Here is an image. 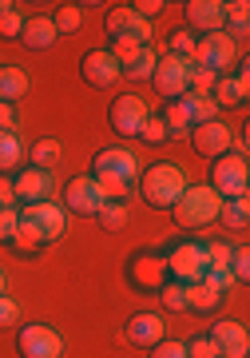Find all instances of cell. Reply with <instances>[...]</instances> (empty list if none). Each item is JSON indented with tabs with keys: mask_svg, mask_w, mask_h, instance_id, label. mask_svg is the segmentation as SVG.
Masks as SVG:
<instances>
[{
	"mask_svg": "<svg viewBox=\"0 0 250 358\" xmlns=\"http://www.w3.org/2000/svg\"><path fill=\"white\" fill-rule=\"evenodd\" d=\"M91 179L100 183V192L108 199H127L139 183V159L131 148H103L91 159Z\"/></svg>",
	"mask_w": 250,
	"mask_h": 358,
	"instance_id": "1",
	"label": "cell"
},
{
	"mask_svg": "<svg viewBox=\"0 0 250 358\" xmlns=\"http://www.w3.org/2000/svg\"><path fill=\"white\" fill-rule=\"evenodd\" d=\"M135 187L155 211H171V207L183 199V192H187V171H183L175 159H155L151 167L139 171Z\"/></svg>",
	"mask_w": 250,
	"mask_h": 358,
	"instance_id": "2",
	"label": "cell"
},
{
	"mask_svg": "<svg viewBox=\"0 0 250 358\" xmlns=\"http://www.w3.org/2000/svg\"><path fill=\"white\" fill-rule=\"evenodd\" d=\"M219 207H223V199H219V192L211 183H187V192L171 207V215H175V223L183 231H199V227L219 223Z\"/></svg>",
	"mask_w": 250,
	"mask_h": 358,
	"instance_id": "3",
	"label": "cell"
},
{
	"mask_svg": "<svg viewBox=\"0 0 250 358\" xmlns=\"http://www.w3.org/2000/svg\"><path fill=\"white\" fill-rule=\"evenodd\" d=\"M163 263H167V279H175V282H199L207 275V267H211L207 263V243H195V239L171 243Z\"/></svg>",
	"mask_w": 250,
	"mask_h": 358,
	"instance_id": "4",
	"label": "cell"
},
{
	"mask_svg": "<svg viewBox=\"0 0 250 358\" xmlns=\"http://www.w3.org/2000/svg\"><path fill=\"white\" fill-rule=\"evenodd\" d=\"M191 64L207 68V72H214V76H230V68L238 64V44L226 36V32H207V36L195 40Z\"/></svg>",
	"mask_w": 250,
	"mask_h": 358,
	"instance_id": "5",
	"label": "cell"
},
{
	"mask_svg": "<svg viewBox=\"0 0 250 358\" xmlns=\"http://www.w3.org/2000/svg\"><path fill=\"white\" fill-rule=\"evenodd\" d=\"M211 187L219 192V199H247V187H250L247 159L235 152L211 159Z\"/></svg>",
	"mask_w": 250,
	"mask_h": 358,
	"instance_id": "6",
	"label": "cell"
},
{
	"mask_svg": "<svg viewBox=\"0 0 250 358\" xmlns=\"http://www.w3.org/2000/svg\"><path fill=\"white\" fill-rule=\"evenodd\" d=\"M191 60L187 56H175V52H163L159 64H155V92H159L163 100H179V96H187V80H191Z\"/></svg>",
	"mask_w": 250,
	"mask_h": 358,
	"instance_id": "7",
	"label": "cell"
},
{
	"mask_svg": "<svg viewBox=\"0 0 250 358\" xmlns=\"http://www.w3.org/2000/svg\"><path fill=\"white\" fill-rule=\"evenodd\" d=\"M16 350H20V358H64V334L48 322H28V327H20Z\"/></svg>",
	"mask_w": 250,
	"mask_h": 358,
	"instance_id": "8",
	"label": "cell"
},
{
	"mask_svg": "<svg viewBox=\"0 0 250 358\" xmlns=\"http://www.w3.org/2000/svg\"><path fill=\"white\" fill-rule=\"evenodd\" d=\"M108 203V195L100 192V183L91 179V171L88 176H75V179H68V192H64V211H72V215H91L96 219V211Z\"/></svg>",
	"mask_w": 250,
	"mask_h": 358,
	"instance_id": "9",
	"label": "cell"
},
{
	"mask_svg": "<svg viewBox=\"0 0 250 358\" xmlns=\"http://www.w3.org/2000/svg\"><path fill=\"white\" fill-rule=\"evenodd\" d=\"M147 100L143 96H131V92H124V96H115L112 100V128L115 136H139V128L147 124Z\"/></svg>",
	"mask_w": 250,
	"mask_h": 358,
	"instance_id": "10",
	"label": "cell"
},
{
	"mask_svg": "<svg viewBox=\"0 0 250 358\" xmlns=\"http://www.w3.org/2000/svg\"><path fill=\"white\" fill-rule=\"evenodd\" d=\"M80 76H84V84H91V88H112L115 80L124 76V68H119V60L112 56V48H91V52H84V60H80Z\"/></svg>",
	"mask_w": 250,
	"mask_h": 358,
	"instance_id": "11",
	"label": "cell"
},
{
	"mask_svg": "<svg viewBox=\"0 0 250 358\" xmlns=\"http://www.w3.org/2000/svg\"><path fill=\"white\" fill-rule=\"evenodd\" d=\"M13 187H16V203H20V199H24V207L44 203V199L56 195V176L44 171V167H20L13 176Z\"/></svg>",
	"mask_w": 250,
	"mask_h": 358,
	"instance_id": "12",
	"label": "cell"
},
{
	"mask_svg": "<svg viewBox=\"0 0 250 358\" xmlns=\"http://www.w3.org/2000/svg\"><path fill=\"white\" fill-rule=\"evenodd\" d=\"M230 143H235V131L226 120H211V124H199V128H191V148L207 159H219V155L230 152Z\"/></svg>",
	"mask_w": 250,
	"mask_h": 358,
	"instance_id": "13",
	"label": "cell"
},
{
	"mask_svg": "<svg viewBox=\"0 0 250 358\" xmlns=\"http://www.w3.org/2000/svg\"><path fill=\"white\" fill-rule=\"evenodd\" d=\"M127 279H131L135 291L155 294L163 282H167V263H163V255H155V251H139V255L131 259V267H127Z\"/></svg>",
	"mask_w": 250,
	"mask_h": 358,
	"instance_id": "14",
	"label": "cell"
},
{
	"mask_svg": "<svg viewBox=\"0 0 250 358\" xmlns=\"http://www.w3.org/2000/svg\"><path fill=\"white\" fill-rule=\"evenodd\" d=\"M207 338L214 343L219 358H247L250 355V334H247V327L235 322V319H219Z\"/></svg>",
	"mask_w": 250,
	"mask_h": 358,
	"instance_id": "15",
	"label": "cell"
},
{
	"mask_svg": "<svg viewBox=\"0 0 250 358\" xmlns=\"http://www.w3.org/2000/svg\"><path fill=\"white\" fill-rule=\"evenodd\" d=\"M124 338L131 346L151 350L155 343H163V338H167V322H163V315H155V310H139V315H131V319H127Z\"/></svg>",
	"mask_w": 250,
	"mask_h": 358,
	"instance_id": "16",
	"label": "cell"
},
{
	"mask_svg": "<svg viewBox=\"0 0 250 358\" xmlns=\"http://www.w3.org/2000/svg\"><path fill=\"white\" fill-rule=\"evenodd\" d=\"M20 215L32 219V223L44 231V239H48V243H56V239L64 235V227H68V211H64L56 199H44V203H28Z\"/></svg>",
	"mask_w": 250,
	"mask_h": 358,
	"instance_id": "17",
	"label": "cell"
},
{
	"mask_svg": "<svg viewBox=\"0 0 250 358\" xmlns=\"http://www.w3.org/2000/svg\"><path fill=\"white\" fill-rule=\"evenodd\" d=\"M187 24H191V32H199V36H207V32H223L226 0H191L187 4Z\"/></svg>",
	"mask_w": 250,
	"mask_h": 358,
	"instance_id": "18",
	"label": "cell"
},
{
	"mask_svg": "<svg viewBox=\"0 0 250 358\" xmlns=\"http://www.w3.org/2000/svg\"><path fill=\"white\" fill-rule=\"evenodd\" d=\"M250 96V76H247V64L238 68L235 76H219L214 80V88H211V100L219 103V112L223 108H242Z\"/></svg>",
	"mask_w": 250,
	"mask_h": 358,
	"instance_id": "19",
	"label": "cell"
},
{
	"mask_svg": "<svg viewBox=\"0 0 250 358\" xmlns=\"http://www.w3.org/2000/svg\"><path fill=\"white\" fill-rule=\"evenodd\" d=\"M56 24H52V16H28L24 20V32H20V44H24L28 52H44L56 44Z\"/></svg>",
	"mask_w": 250,
	"mask_h": 358,
	"instance_id": "20",
	"label": "cell"
},
{
	"mask_svg": "<svg viewBox=\"0 0 250 358\" xmlns=\"http://www.w3.org/2000/svg\"><path fill=\"white\" fill-rule=\"evenodd\" d=\"M24 140L16 136V131H0V176H13V171H20V164H24Z\"/></svg>",
	"mask_w": 250,
	"mask_h": 358,
	"instance_id": "21",
	"label": "cell"
},
{
	"mask_svg": "<svg viewBox=\"0 0 250 358\" xmlns=\"http://www.w3.org/2000/svg\"><path fill=\"white\" fill-rule=\"evenodd\" d=\"M226 294L214 291L207 279L199 282H187V310H199V315H207V310H219V303H223Z\"/></svg>",
	"mask_w": 250,
	"mask_h": 358,
	"instance_id": "22",
	"label": "cell"
},
{
	"mask_svg": "<svg viewBox=\"0 0 250 358\" xmlns=\"http://www.w3.org/2000/svg\"><path fill=\"white\" fill-rule=\"evenodd\" d=\"M64 155V143L56 140V136H44V140H36L32 148H28V167H44V171H52V167L60 164Z\"/></svg>",
	"mask_w": 250,
	"mask_h": 358,
	"instance_id": "23",
	"label": "cell"
},
{
	"mask_svg": "<svg viewBox=\"0 0 250 358\" xmlns=\"http://www.w3.org/2000/svg\"><path fill=\"white\" fill-rule=\"evenodd\" d=\"M20 96H28V72L16 64H4L0 68V100L16 103Z\"/></svg>",
	"mask_w": 250,
	"mask_h": 358,
	"instance_id": "24",
	"label": "cell"
},
{
	"mask_svg": "<svg viewBox=\"0 0 250 358\" xmlns=\"http://www.w3.org/2000/svg\"><path fill=\"white\" fill-rule=\"evenodd\" d=\"M223 32L235 40V44H242V40H247V32H250V4H247V0H230V4H226Z\"/></svg>",
	"mask_w": 250,
	"mask_h": 358,
	"instance_id": "25",
	"label": "cell"
},
{
	"mask_svg": "<svg viewBox=\"0 0 250 358\" xmlns=\"http://www.w3.org/2000/svg\"><path fill=\"white\" fill-rule=\"evenodd\" d=\"M219 223H223L226 231H247L250 199H223V207H219Z\"/></svg>",
	"mask_w": 250,
	"mask_h": 358,
	"instance_id": "26",
	"label": "cell"
},
{
	"mask_svg": "<svg viewBox=\"0 0 250 358\" xmlns=\"http://www.w3.org/2000/svg\"><path fill=\"white\" fill-rule=\"evenodd\" d=\"M13 247L24 251V255H32V251H40V247H48V239H44V231H40L32 219L20 215V227H16V235H13Z\"/></svg>",
	"mask_w": 250,
	"mask_h": 358,
	"instance_id": "27",
	"label": "cell"
},
{
	"mask_svg": "<svg viewBox=\"0 0 250 358\" xmlns=\"http://www.w3.org/2000/svg\"><path fill=\"white\" fill-rule=\"evenodd\" d=\"M183 103H187V115H191V128H199V124H211V120H219V103L211 100V96H183Z\"/></svg>",
	"mask_w": 250,
	"mask_h": 358,
	"instance_id": "28",
	"label": "cell"
},
{
	"mask_svg": "<svg viewBox=\"0 0 250 358\" xmlns=\"http://www.w3.org/2000/svg\"><path fill=\"white\" fill-rule=\"evenodd\" d=\"M163 124H167V131H171V136H187V131H191V115H187L183 96L163 103Z\"/></svg>",
	"mask_w": 250,
	"mask_h": 358,
	"instance_id": "29",
	"label": "cell"
},
{
	"mask_svg": "<svg viewBox=\"0 0 250 358\" xmlns=\"http://www.w3.org/2000/svg\"><path fill=\"white\" fill-rule=\"evenodd\" d=\"M96 219H100V227H103V231H124V227H127V219H131V211H127L124 199H108V203L96 211Z\"/></svg>",
	"mask_w": 250,
	"mask_h": 358,
	"instance_id": "30",
	"label": "cell"
},
{
	"mask_svg": "<svg viewBox=\"0 0 250 358\" xmlns=\"http://www.w3.org/2000/svg\"><path fill=\"white\" fill-rule=\"evenodd\" d=\"M159 303H163V310H171V315H183L187 310V282H175V279H167L159 287Z\"/></svg>",
	"mask_w": 250,
	"mask_h": 358,
	"instance_id": "31",
	"label": "cell"
},
{
	"mask_svg": "<svg viewBox=\"0 0 250 358\" xmlns=\"http://www.w3.org/2000/svg\"><path fill=\"white\" fill-rule=\"evenodd\" d=\"M103 24H108V36H112V40L115 36H127V32H131V24H135V8H131V4H112Z\"/></svg>",
	"mask_w": 250,
	"mask_h": 358,
	"instance_id": "32",
	"label": "cell"
},
{
	"mask_svg": "<svg viewBox=\"0 0 250 358\" xmlns=\"http://www.w3.org/2000/svg\"><path fill=\"white\" fill-rule=\"evenodd\" d=\"M155 64H159V52L147 44V48H139V56L124 68V76L127 80H151V76H155Z\"/></svg>",
	"mask_w": 250,
	"mask_h": 358,
	"instance_id": "33",
	"label": "cell"
},
{
	"mask_svg": "<svg viewBox=\"0 0 250 358\" xmlns=\"http://www.w3.org/2000/svg\"><path fill=\"white\" fill-rule=\"evenodd\" d=\"M80 20H84V13H80L75 4H60V8L52 13V24H56V32H75V28H80Z\"/></svg>",
	"mask_w": 250,
	"mask_h": 358,
	"instance_id": "34",
	"label": "cell"
},
{
	"mask_svg": "<svg viewBox=\"0 0 250 358\" xmlns=\"http://www.w3.org/2000/svg\"><path fill=\"white\" fill-rule=\"evenodd\" d=\"M230 259H235V247L230 243H207V271H230Z\"/></svg>",
	"mask_w": 250,
	"mask_h": 358,
	"instance_id": "35",
	"label": "cell"
},
{
	"mask_svg": "<svg viewBox=\"0 0 250 358\" xmlns=\"http://www.w3.org/2000/svg\"><path fill=\"white\" fill-rule=\"evenodd\" d=\"M139 140H143V143H163V140H171V131H167V124H163V115H155V112L147 115V124L139 128Z\"/></svg>",
	"mask_w": 250,
	"mask_h": 358,
	"instance_id": "36",
	"label": "cell"
},
{
	"mask_svg": "<svg viewBox=\"0 0 250 358\" xmlns=\"http://www.w3.org/2000/svg\"><path fill=\"white\" fill-rule=\"evenodd\" d=\"M167 40H171V48H167V52H175V56H187V60H191V52H195V40H199V36H195L191 28H175Z\"/></svg>",
	"mask_w": 250,
	"mask_h": 358,
	"instance_id": "37",
	"label": "cell"
},
{
	"mask_svg": "<svg viewBox=\"0 0 250 358\" xmlns=\"http://www.w3.org/2000/svg\"><path fill=\"white\" fill-rule=\"evenodd\" d=\"M24 20H28V16L20 13V8L4 13V16H0V36H4V40H20V32H24Z\"/></svg>",
	"mask_w": 250,
	"mask_h": 358,
	"instance_id": "38",
	"label": "cell"
},
{
	"mask_svg": "<svg viewBox=\"0 0 250 358\" xmlns=\"http://www.w3.org/2000/svg\"><path fill=\"white\" fill-rule=\"evenodd\" d=\"M16 227H20V207H0V243H13Z\"/></svg>",
	"mask_w": 250,
	"mask_h": 358,
	"instance_id": "39",
	"label": "cell"
},
{
	"mask_svg": "<svg viewBox=\"0 0 250 358\" xmlns=\"http://www.w3.org/2000/svg\"><path fill=\"white\" fill-rule=\"evenodd\" d=\"M112 56L119 60V68H127L131 60L139 56V44L131 36H115V44H112Z\"/></svg>",
	"mask_w": 250,
	"mask_h": 358,
	"instance_id": "40",
	"label": "cell"
},
{
	"mask_svg": "<svg viewBox=\"0 0 250 358\" xmlns=\"http://www.w3.org/2000/svg\"><path fill=\"white\" fill-rule=\"evenodd\" d=\"M151 358H187V343H179V338H163V343L151 346Z\"/></svg>",
	"mask_w": 250,
	"mask_h": 358,
	"instance_id": "41",
	"label": "cell"
},
{
	"mask_svg": "<svg viewBox=\"0 0 250 358\" xmlns=\"http://www.w3.org/2000/svg\"><path fill=\"white\" fill-rule=\"evenodd\" d=\"M230 275H235V282H247V279H250V251H247V247H235Z\"/></svg>",
	"mask_w": 250,
	"mask_h": 358,
	"instance_id": "42",
	"label": "cell"
},
{
	"mask_svg": "<svg viewBox=\"0 0 250 358\" xmlns=\"http://www.w3.org/2000/svg\"><path fill=\"white\" fill-rule=\"evenodd\" d=\"M187 358H219V350H214V343L207 338V334H199V338L187 343Z\"/></svg>",
	"mask_w": 250,
	"mask_h": 358,
	"instance_id": "43",
	"label": "cell"
},
{
	"mask_svg": "<svg viewBox=\"0 0 250 358\" xmlns=\"http://www.w3.org/2000/svg\"><path fill=\"white\" fill-rule=\"evenodd\" d=\"M20 319V307L13 303V294H0V327H13Z\"/></svg>",
	"mask_w": 250,
	"mask_h": 358,
	"instance_id": "44",
	"label": "cell"
},
{
	"mask_svg": "<svg viewBox=\"0 0 250 358\" xmlns=\"http://www.w3.org/2000/svg\"><path fill=\"white\" fill-rule=\"evenodd\" d=\"M203 279L211 282L214 291H230V287H235V275H230V271H207V275H203Z\"/></svg>",
	"mask_w": 250,
	"mask_h": 358,
	"instance_id": "45",
	"label": "cell"
},
{
	"mask_svg": "<svg viewBox=\"0 0 250 358\" xmlns=\"http://www.w3.org/2000/svg\"><path fill=\"white\" fill-rule=\"evenodd\" d=\"M0 207H16V187H13V176H0Z\"/></svg>",
	"mask_w": 250,
	"mask_h": 358,
	"instance_id": "46",
	"label": "cell"
},
{
	"mask_svg": "<svg viewBox=\"0 0 250 358\" xmlns=\"http://www.w3.org/2000/svg\"><path fill=\"white\" fill-rule=\"evenodd\" d=\"M0 131H16V108L0 100Z\"/></svg>",
	"mask_w": 250,
	"mask_h": 358,
	"instance_id": "47",
	"label": "cell"
},
{
	"mask_svg": "<svg viewBox=\"0 0 250 358\" xmlns=\"http://www.w3.org/2000/svg\"><path fill=\"white\" fill-rule=\"evenodd\" d=\"M13 8H16L13 0H0V16H4V13H13Z\"/></svg>",
	"mask_w": 250,
	"mask_h": 358,
	"instance_id": "48",
	"label": "cell"
},
{
	"mask_svg": "<svg viewBox=\"0 0 250 358\" xmlns=\"http://www.w3.org/2000/svg\"><path fill=\"white\" fill-rule=\"evenodd\" d=\"M0 294H8V275L0 271Z\"/></svg>",
	"mask_w": 250,
	"mask_h": 358,
	"instance_id": "49",
	"label": "cell"
}]
</instances>
